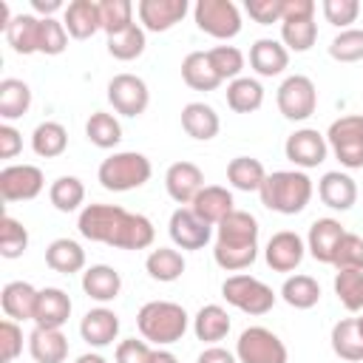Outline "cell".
Returning a JSON list of instances; mask_svg holds the SVG:
<instances>
[{"label": "cell", "instance_id": "6da1fadb", "mask_svg": "<svg viewBox=\"0 0 363 363\" xmlns=\"http://www.w3.org/2000/svg\"><path fill=\"white\" fill-rule=\"evenodd\" d=\"M82 238L108 244L116 250H147L156 238L153 221L139 213H128L119 204H85L77 218Z\"/></svg>", "mask_w": 363, "mask_h": 363}, {"label": "cell", "instance_id": "7a4b0ae2", "mask_svg": "<svg viewBox=\"0 0 363 363\" xmlns=\"http://www.w3.org/2000/svg\"><path fill=\"white\" fill-rule=\"evenodd\" d=\"M258 255V221L247 210H233L216 227V250L213 258L227 272L247 269Z\"/></svg>", "mask_w": 363, "mask_h": 363}, {"label": "cell", "instance_id": "3957f363", "mask_svg": "<svg viewBox=\"0 0 363 363\" xmlns=\"http://www.w3.org/2000/svg\"><path fill=\"white\" fill-rule=\"evenodd\" d=\"M315 187H312V179L303 173V170H275V173H267L258 196H261V204L272 213H281V216H295L301 210H306L309 199H312Z\"/></svg>", "mask_w": 363, "mask_h": 363}, {"label": "cell", "instance_id": "277c9868", "mask_svg": "<svg viewBox=\"0 0 363 363\" xmlns=\"http://www.w3.org/2000/svg\"><path fill=\"white\" fill-rule=\"evenodd\" d=\"M136 326L142 332V337L153 346H170L176 340L184 337L187 326H190V315L184 312L182 303L173 301H147L139 315H136Z\"/></svg>", "mask_w": 363, "mask_h": 363}, {"label": "cell", "instance_id": "5b68a950", "mask_svg": "<svg viewBox=\"0 0 363 363\" xmlns=\"http://www.w3.org/2000/svg\"><path fill=\"white\" fill-rule=\"evenodd\" d=\"M150 173H153V167L145 153L122 150V153H111L108 159H102L96 179L111 193H128V190L142 187L150 179Z\"/></svg>", "mask_w": 363, "mask_h": 363}, {"label": "cell", "instance_id": "8992f818", "mask_svg": "<svg viewBox=\"0 0 363 363\" xmlns=\"http://www.w3.org/2000/svg\"><path fill=\"white\" fill-rule=\"evenodd\" d=\"M326 142L335 159L346 170H360L363 167V113H349L335 119L326 130Z\"/></svg>", "mask_w": 363, "mask_h": 363}, {"label": "cell", "instance_id": "52a82bcc", "mask_svg": "<svg viewBox=\"0 0 363 363\" xmlns=\"http://www.w3.org/2000/svg\"><path fill=\"white\" fill-rule=\"evenodd\" d=\"M221 295L230 306L247 312V315H267L272 306H275V292L272 286H267L264 281L252 278V275H230L224 284H221Z\"/></svg>", "mask_w": 363, "mask_h": 363}, {"label": "cell", "instance_id": "ba28073f", "mask_svg": "<svg viewBox=\"0 0 363 363\" xmlns=\"http://www.w3.org/2000/svg\"><path fill=\"white\" fill-rule=\"evenodd\" d=\"M238 363H286L289 352L284 340L267 326H247L235 340Z\"/></svg>", "mask_w": 363, "mask_h": 363}, {"label": "cell", "instance_id": "9c48e42d", "mask_svg": "<svg viewBox=\"0 0 363 363\" xmlns=\"http://www.w3.org/2000/svg\"><path fill=\"white\" fill-rule=\"evenodd\" d=\"M275 102H278V111H281L284 119L303 122L318 108V88L306 74H292L278 85Z\"/></svg>", "mask_w": 363, "mask_h": 363}, {"label": "cell", "instance_id": "30bf717a", "mask_svg": "<svg viewBox=\"0 0 363 363\" xmlns=\"http://www.w3.org/2000/svg\"><path fill=\"white\" fill-rule=\"evenodd\" d=\"M193 20L199 31L216 40H233L241 31V11L233 0H199L193 6Z\"/></svg>", "mask_w": 363, "mask_h": 363}, {"label": "cell", "instance_id": "8fae6325", "mask_svg": "<svg viewBox=\"0 0 363 363\" xmlns=\"http://www.w3.org/2000/svg\"><path fill=\"white\" fill-rule=\"evenodd\" d=\"M108 102L113 105L116 113L122 116H142L150 105V91L147 82L136 74H116L108 82Z\"/></svg>", "mask_w": 363, "mask_h": 363}, {"label": "cell", "instance_id": "7c38bea8", "mask_svg": "<svg viewBox=\"0 0 363 363\" xmlns=\"http://www.w3.org/2000/svg\"><path fill=\"white\" fill-rule=\"evenodd\" d=\"M45 176L37 164H6L0 170V196L3 201H31L43 193Z\"/></svg>", "mask_w": 363, "mask_h": 363}, {"label": "cell", "instance_id": "4fadbf2b", "mask_svg": "<svg viewBox=\"0 0 363 363\" xmlns=\"http://www.w3.org/2000/svg\"><path fill=\"white\" fill-rule=\"evenodd\" d=\"M284 153H286V159H289L295 167L309 170V167H318V164L326 159L329 142H326V136H323L320 130H315V128H301V130H295V133L286 136Z\"/></svg>", "mask_w": 363, "mask_h": 363}, {"label": "cell", "instance_id": "5bb4252c", "mask_svg": "<svg viewBox=\"0 0 363 363\" xmlns=\"http://www.w3.org/2000/svg\"><path fill=\"white\" fill-rule=\"evenodd\" d=\"M167 233H170V241L179 250H201L213 238V227L207 221H201L190 207L173 210L170 224H167Z\"/></svg>", "mask_w": 363, "mask_h": 363}, {"label": "cell", "instance_id": "9a60e30c", "mask_svg": "<svg viewBox=\"0 0 363 363\" xmlns=\"http://www.w3.org/2000/svg\"><path fill=\"white\" fill-rule=\"evenodd\" d=\"M303 255H306V244L292 230L275 233L267 241V250H264V258H267L269 269H275V272H292V269H298L301 261H303Z\"/></svg>", "mask_w": 363, "mask_h": 363}, {"label": "cell", "instance_id": "2e32d148", "mask_svg": "<svg viewBox=\"0 0 363 363\" xmlns=\"http://www.w3.org/2000/svg\"><path fill=\"white\" fill-rule=\"evenodd\" d=\"M187 0H139L136 14L145 31H167L187 14Z\"/></svg>", "mask_w": 363, "mask_h": 363}, {"label": "cell", "instance_id": "e0dca14e", "mask_svg": "<svg viewBox=\"0 0 363 363\" xmlns=\"http://www.w3.org/2000/svg\"><path fill=\"white\" fill-rule=\"evenodd\" d=\"M164 187H167V196L176 204H193V199L204 187V173L193 162H184V159L173 162L164 173Z\"/></svg>", "mask_w": 363, "mask_h": 363}, {"label": "cell", "instance_id": "ac0fdd59", "mask_svg": "<svg viewBox=\"0 0 363 363\" xmlns=\"http://www.w3.org/2000/svg\"><path fill=\"white\" fill-rule=\"evenodd\" d=\"M79 335L88 346L94 349H102V346H111L119 335V315L108 306H96V309H88L79 320Z\"/></svg>", "mask_w": 363, "mask_h": 363}, {"label": "cell", "instance_id": "d6986e66", "mask_svg": "<svg viewBox=\"0 0 363 363\" xmlns=\"http://www.w3.org/2000/svg\"><path fill=\"white\" fill-rule=\"evenodd\" d=\"M190 210H193L201 221H207L210 227H218V224L235 210V201H233V193H230L227 187H221V184H204V187L199 190V196L193 199Z\"/></svg>", "mask_w": 363, "mask_h": 363}, {"label": "cell", "instance_id": "ffe728a7", "mask_svg": "<svg viewBox=\"0 0 363 363\" xmlns=\"http://www.w3.org/2000/svg\"><path fill=\"white\" fill-rule=\"evenodd\" d=\"M71 298L60 286H45L37 295V309H34V326L43 329H62V323L71 318Z\"/></svg>", "mask_w": 363, "mask_h": 363}, {"label": "cell", "instance_id": "44dd1931", "mask_svg": "<svg viewBox=\"0 0 363 363\" xmlns=\"http://www.w3.org/2000/svg\"><path fill=\"white\" fill-rule=\"evenodd\" d=\"M62 26H65L68 37H74V40H88V37H94L96 31H102L99 3H94V0H71V3L65 6Z\"/></svg>", "mask_w": 363, "mask_h": 363}, {"label": "cell", "instance_id": "7402d4cb", "mask_svg": "<svg viewBox=\"0 0 363 363\" xmlns=\"http://www.w3.org/2000/svg\"><path fill=\"white\" fill-rule=\"evenodd\" d=\"M286 65H289V51L281 40L261 37L250 45V68L258 77H278L284 74Z\"/></svg>", "mask_w": 363, "mask_h": 363}, {"label": "cell", "instance_id": "603a6c76", "mask_svg": "<svg viewBox=\"0 0 363 363\" xmlns=\"http://www.w3.org/2000/svg\"><path fill=\"white\" fill-rule=\"evenodd\" d=\"M318 196L326 207L332 210H352L354 201H357V184L349 173H340V170H329L320 176L318 182Z\"/></svg>", "mask_w": 363, "mask_h": 363}, {"label": "cell", "instance_id": "cb8c5ba5", "mask_svg": "<svg viewBox=\"0 0 363 363\" xmlns=\"http://www.w3.org/2000/svg\"><path fill=\"white\" fill-rule=\"evenodd\" d=\"M343 233H346V230H343V224H340L337 218H318V221H312L309 235H306V250H309V255H312L315 261H320V264H332L335 250H337Z\"/></svg>", "mask_w": 363, "mask_h": 363}, {"label": "cell", "instance_id": "d4e9b609", "mask_svg": "<svg viewBox=\"0 0 363 363\" xmlns=\"http://www.w3.org/2000/svg\"><path fill=\"white\" fill-rule=\"evenodd\" d=\"M182 128L190 139H199V142H210L218 136L221 130V119L216 113L213 105L207 102H187L182 108Z\"/></svg>", "mask_w": 363, "mask_h": 363}, {"label": "cell", "instance_id": "484cf974", "mask_svg": "<svg viewBox=\"0 0 363 363\" xmlns=\"http://www.w3.org/2000/svg\"><path fill=\"white\" fill-rule=\"evenodd\" d=\"M37 295L40 289H34L28 281H9L0 292V306L11 320H34Z\"/></svg>", "mask_w": 363, "mask_h": 363}, {"label": "cell", "instance_id": "4316f807", "mask_svg": "<svg viewBox=\"0 0 363 363\" xmlns=\"http://www.w3.org/2000/svg\"><path fill=\"white\" fill-rule=\"evenodd\" d=\"M28 352L34 363H65L68 357V337L60 329H43L34 326L28 335Z\"/></svg>", "mask_w": 363, "mask_h": 363}, {"label": "cell", "instance_id": "83f0119b", "mask_svg": "<svg viewBox=\"0 0 363 363\" xmlns=\"http://www.w3.org/2000/svg\"><path fill=\"white\" fill-rule=\"evenodd\" d=\"M82 289L88 298L108 303L122 292V275L108 264H94L82 272Z\"/></svg>", "mask_w": 363, "mask_h": 363}, {"label": "cell", "instance_id": "f1b7e54d", "mask_svg": "<svg viewBox=\"0 0 363 363\" xmlns=\"http://www.w3.org/2000/svg\"><path fill=\"white\" fill-rule=\"evenodd\" d=\"M3 34L14 54H23V57L40 54V17L37 14H14V20L9 23Z\"/></svg>", "mask_w": 363, "mask_h": 363}, {"label": "cell", "instance_id": "f546056e", "mask_svg": "<svg viewBox=\"0 0 363 363\" xmlns=\"http://www.w3.org/2000/svg\"><path fill=\"white\" fill-rule=\"evenodd\" d=\"M193 332H196V337H199L201 343L216 346V343L224 340L227 332H230V315H227V309L218 306V303L201 306V309L196 312V318H193Z\"/></svg>", "mask_w": 363, "mask_h": 363}, {"label": "cell", "instance_id": "4dcf8cb0", "mask_svg": "<svg viewBox=\"0 0 363 363\" xmlns=\"http://www.w3.org/2000/svg\"><path fill=\"white\" fill-rule=\"evenodd\" d=\"M182 79L193 88V91H216L221 85V77L216 74V68L210 65L207 51H190L182 60Z\"/></svg>", "mask_w": 363, "mask_h": 363}, {"label": "cell", "instance_id": "1f68e13d", "mask_svg": "<svg viewBox=\"0 0 363 363\" xmlns=\"http://www.w3.org/2000/svg\"><path fill=\"white\" fill-rule=\"evenodd\" d=\"M45 264L54 269V272H62V275H74L85 267V250L74 241V238H54L48 247H45Z\"/></svg>", "mask_w": 363, "mask_h": 363}, {"label": "cell", "instance_id": "d6a6232c", "mask_svg": "<svg viewBox=\"0 0 363 363\" xmlns=\"http://www.w3.org/2000/svg\"><path fill=\"white\" fill-rule=\"evenodd\" d=\"M332 352L340 357V360H349V363H360L363 360V337H360V329H357V318H343L332 326Z\"/></svg>", "mask_w": 363, "mask_h": 363}, {"label": "cell", "instance_id": "836d02e7", "mask_svg": "<svg viewBox=\"0 0 363 363\" xmlns=\"http://www.w3.org/2000/svg\"><path fill=\"white\" fill-rule=\"evenodd\" d=\"M65 147H68V130H65L62 122L48 119V122H40V125L34 128V133H31V150H34L37 156H43V159H57V156L65 153Z\"/></svg>", "mask_w": 363, "mask_h": 363}, {"label": "cell", "instance_id": "e575fe53", "mask_svg": "<svg viewBox=\"0 0 363 363\" xmlns=\"http://www.w3.org/2000/svg\"><path fill=\"white\" fill-rule=\"evenodd\" d=\"M227 105L235 113H252L264 105V85L252 77H238L227 82Z\"/></svg>", "mask_w": 363, "mask_h": 363}, {"label": "cell", "instance_id": "d590c367", "mask_svg": "<svg viewBox=\"0 0 363 363\" xmlns=\"http://www.w3.org/2000/svg\"><path fill=\"white\" fill-rule=\"evenodd\" d=\"M145 269H147V275L153 281H162V284L179 281L182 272H184V255L179 250H173V247H156L145 258Z\"/></svg>", "mask_w": 363, "mask_h": 363}, {"label": "cell", "instance_id": "8d00e7d4", "mask_svg": "<svg viewBox=\"0 0 363 363\" xmlns=\"http://www.w3.org/2000/svg\"><path fill=\"white\" fill-rule=\"evenodd\" d=\"M28 108H31V88H28V82H23L17 77H6L0 82V116L6 122H11V119H20Z\"/></svg>", "mask_w": 363, "mask_h": 363}, {"label": "cell", "instance_id": "74e56055", "mask_svg": "<svg viewBox=\"0 0 363 363\" xmlns=\"http://www.w3.org/2000/svg\"><path fill=\"white\" fill-rule=\"evenodd\" d=\"M318 40V23L315 17H286L281 20V43L286 45V51H309Z\"/></svg>", "mask_w": 363, "mask_h": 363}, {"label": "cell", "instance_id": "f35d334b", "mask_svg": "<svg viewBox=\"0 0 363 363\" xmlns=\"http://www.w3.org/2000/svg\"><path fill=\"white\" fill-rule=\"evenodd\" d=\"M85 136L91 145L102 147V150H111L122 142V125L113 113H105V111H94L85 122Z\"/></svg>", "mask_w": 363, "mask_h": 363}, {"label": "cell", "instance_id": "ab89813d", "mask_svg": "<svg viewBox=\"0 0 363 363\" xmlns=\"http://www.w3.org/2000/svg\"><path fill=\"white\" fill-rule=\"evenodd\" d=\"M264 179H267V170H264V164H261L258 159H252V156H235V159H230V164H227V182H230L235 190H244V193L261 190Z\"/></svg>", "mask_w": 363, "mask_h": 363}, {"label": "cell", "instance_id": "60d3db41", "mask_svg": "<svg viewBox=\"0 0 363 363\" xmlns=\"http://www.w3.org/2000/svg\"><path fill=\"white\" fill-rule=\"evenodd\" d=\"M281 298L292 309H312L320 301V284L312 275H289L281 286Z\"/></svg>", "mask_w": 363, "mask_h": 363}, {"label": "cell", "instance_id": "b9f144b4", "mask_svg": "<svg viewBox=\"0 0 363 363\" xmlns=\"http://www.w3.org/2000/svg\"><path fill=\"white\" fill-rule=\"evenodd\" d=\"M48 199H51V204H54L60 213H74V210H79L82 201H85V184H82V179H77V176H60L57 182H51Z\"/></svg>", "mask_w": 363, "mask_h": 363}, {"label": "cell", "instance_id": "7bdbcfd3", "mask_svg": "<svg viewBox=\"0 0 363 363\" xmlns=\"http://www.w3.org/2000/svg\"><path fill=\"white\" fill-rule=\"evenodd\" d=\"M145 45H147V43H145V28H142L139 23H133V26H128L125 31L108 37V54H111L113 60H122V62H130V60L142 57Z\"/></svg>", "mask_w": 363, "mask_h": 363}, {"label": "cell", "instance_id": "ee69618b", "mask_svg": "<svg viewBox=\"0 0 363 363\" xmlns=\"http://www.w3.org/2000/svg\"><path fill=\"white\" fill-rule=\"evenodd\" d=\"M335 295L349 312H363V269H337Z\"/></svg>", "mask_w": 363, "mask_h": 363}, {"label": "cell", "instance_id": "f6af8a7d", "mask_svg": "<svg viewBox=\"0 0 363 363\" xmlns=\"http://www.w3.org/2000/svg\"><path fill=\"white\" fill-rule=\"evenodd\" d=\"M28 250V230L14 216L0 218V255L3 258H20Z\"/></svg>", "mask_w": 363, "mask_h": 363}, {"label": "cell", "instance_id": "bcb514c9", "mask_svg": "<svg viewBox=\"0 0 363 363\" xmlns=\"http://www.w3.org/2000/svg\"><path fill=\"white\" fill-rule=\"evenodd\" d=\"M99 14H102V31L108 37L133 26V3L130 0H102Z\"/></svg>", "mask_w": 363, "mask_h": 363}, {"label": "cell", "instance_id": "7dc6e473", "mask_svg": "<svg viewBox=\"0 0 363 363\" xmlns=\"http://www.w3.org/2000/svg\"><path fill=\"white\" fill-rule=\"evenodd\" d=\"M207 57H210V65L216 68V74L221 77V82L224 79H238L241 77V71H244V54L235 48V45H213L210 51H207Z\"/></svg>", "mask_w": 363, "mask_h": 363}, {"label": "cell", "instance_id": "c3c4849f", "mask_svg": "<svg viewBox=\"0 0 363 363\" xmlns=\"http://www.w3.org/2000/svg\"><path fill=\"white\" fill-rule=\"evenodd\" d=\"M329 57L337 62H360L363 60V28H346L329 43Z\"/></svg>", "mask_w": 363, "mask_h": 363}, {"label": "cell", "instance_id": "681fc988", "mask_svg": "<svg viewBox=\"0 0 363 363\" xmlns=\"http://www.w3.org/2000/svg\"><path fill=\"white\" fill-rule=\"evenodd\" d=\"M68 48V31L54 17H40V54L57 57Z\"/></svg>", "mask_w": 363, "mask_h": 363}, {"label": "cell", "instance_id": "f907efd6", "mask_svg": "<svg viewBox=\"0 0 363 363\" xmlns=\"http://www.w3.org/2000/svg\"><path fill=\"white\" fill-rule=\"evenodd\" d=\"M335 269H363V238L357 233H343L335 258H332Z\"/></svg>", "mask_w": 363, "mask_h": 363}, {"label": "cell", "instance_id": "816d5d0a", "mask_svg": "<svg viewBox=\"0 0 363 363\" xmlns=\"http://www.w3.org/2000/svg\"><path fill=\"white\" fill-rule=\"evenodd\" d=\"M320 9H323L326 23L337 26L340 31L352 28V23H354L357 14H360V3H357V0H323Z\"/></svg>", "mask_w": 363, "mask_h": 363}, {"label": "cell", "instance_id": "f5cc1de1", "mask_svg": "<svg viewBox=\"0 0 363 363\" xmlns=\"http://www.w3.org/2000/svg\"><path fill=\"white\" fill-rule=\"evenodd\" d=\"M20 352H23V329L11 318L0 320V357H3V363L17 360Z\"/></svg>", "mask_w": 363, "mask_h": 363}, {"label": "cell", "instance_id": "db71d44e", "mask_svg": "<svg viewBox=\"0 0 363 363\" xmlns=\"http://www.w3.org/2000/svg\"><path fill=\"white\" fill-rule=\"evenodd\" d=\"M244 9L261 26H272L284 20V0H247Z\"/></svg>", "mask_w": 363, "mask_h": 363}, {"label": "cell", "instance_id": "11a10c76", "mask_svg": "<svg viewBox=\"0 0 363 363\" xmlns=\"http://www.w3.org/2000/svg\"><path fill=\"white\" fill-rule=\"evenodd\" d=\"M150 357H153V349L147 340L128 337L116 346V363H150Z\"/></svg>", "mask_w": 363, "mask_h": 363}, {"label": "cell", "instance_id": "9f6ffc18", "mask_svg": "<svg viewBox=\"0 0 363 363\" xmlns=\"http://www.w3.org/2000/svg\"><path fill=\"white\" fill-rule=\"evenodd\" d=\"M23 150V136L17 128H11L9 122L0 125V156L3 159H14Z\"/></svg>", "mask_w": 363, "mask_h": 363}, {"label": "cell", "instance_id": "6f0895ef", "mask_svg": "<svg viewBox=\"0 0 363 363\" xmlns=\"http://www.w3.org/2000/svg\"><path fill=\"white\" fill-rule=\"evenodd\" d=\"M286 17H315V0H284V20Z\"/></svg>", "mask_w": 363, "mask_h": 363}, {"label": "cell", "instance_id": "680465c9", "mask_svg": "<svg viewBox=\"0 0 363 363\" xmlns=\"http://www.w3.org/2000/svg\"><path fill=\"white\" fill-rule=\"evenodd\" d=\"M196 363H238V357H235L233 352L221 349V346H207V349L196 357Z\"/></svg>", "mask_w": 363, "mask_h": 363}, {"label": "cell", "instance_id": "91938a15", "mask_svg": "<svg viewBox=\"0 0 363 363\" xmlns=\"http://www.w3.org/2000/svg\"><path fill=\"white\" fill-rule=\"evenodd\" d=\"M31 9H34L40 17H51L54 11H60V9H65V6H62V0H31Z\"/></svg>", "mask_w": 363, "mask_h": 363}, {"label": "cell", "instance_id": "94428289", "mask_svg": "<svg viewBox=\"0 0 363 363\" xmlns=\"http://www.w3.org/2000/svg\"><path fill=\"white\" fill-rule=\"evenodd\" d=\"M150 363H179V357L173 352H167V349H153Z\"/></svg>", "mask_w": 363, "mask_h": 363}, {"label": "cell", "instance_id": "6125c7cd", "mask_svg": "<svg viewBox=\"0 0 363 363\" xmlns=\"http://www.w3.org/2000/svg\"><path fill=\"white\" fill-rule=\"evenodd\" d=\"M11 20H14V17H11V11H9V3H3V0H0V28L6 31Z\"/></svg>", "mask_w": 363, "mask_h": 363}, {"label": "cell", "instance_id": "be15d7a7", "mask_svg": "<svg viewBox=\"0 0 363 363\" xmlns=\"http://www.w3.org/2000/svg\"><path fill=\"white\" fill-rule=\"evenodd\" d=\"M77 363H108V360L102 354H96V352H85V354L77 357Z\"/></svg>", "mask_w": 363, "mask_h": 363}, {"label": "cell", "instance_id": "e7e4bbea", "mask_svg": "<svg viewBox=\"0 0 363 363\" xmlns=\"http://www.w3.org/2000/svg\"><path fill=\"white\" fill-rule=\"evenodd\" d=\"M357 329H360V337H363V315L357 318Z\"/></svg>", "mask_w": 363, "mask_h": 363}]
</instances>
